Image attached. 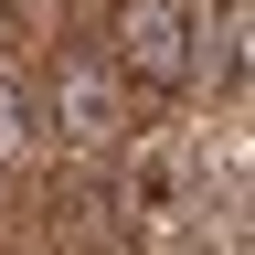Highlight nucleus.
Wrapping results in <instances>:
<instances>
[{
  "label": "nucleus",
  "mask_w": 255,
  "mask_h": 255,
  "mask_svg": "<svg viewBox=\"0 0 255 255\" xmlns=\"http://www.w3.org/2000/svg\"><path fill=\"white\" fill-rule=\"evenodd\" d=\"M0 21H11V0H0Z\"/></svg>",
  "instance_id": "3"
},
{
  "label": "nucleus",
  "mask_w": 255,
  "mask_h": 255,
  "mask_svg": "<svg viewBox=\"0 0 255 255\" xmlns=\"http://www.w3.org/2000/svg\"><path fill=\"white\" fill-rule=\"evenodd\" d=\"M96 53L117 64L128 96H181L191 64H202V21H191V0H117Z\"/></svg>",
  "instance_id": "1"
},
{
  "label": "nucleus",
  "mask_w": 255,
  "mask_h": 255,
  "mask_svg": "<svg viewBox=\"0 0 255 255\" xmlns=\"http://www.w3.org/2000/svg\"><path fill=\"white\" fill-rule=\"evenodd\" d=\"M43 96H53V128L75 149H117L128 128H138V96L117 85V64L96 53V43H75V53H53V75H43Z\"/></svg>",
  "instance_id": "2"
}]
</instances>
